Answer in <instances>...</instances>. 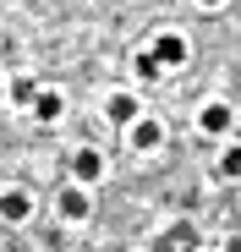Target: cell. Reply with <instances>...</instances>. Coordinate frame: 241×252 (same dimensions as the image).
Instances as JSON below:
<instances>
[{
    "instance_id": "2",
    "label": "cell",
    "mask_w": 241,
    "mask_h": 252,
    "mask_svg": "<svg viewBox=\"0 0 241 252\" xmlns=\"http://www.w3.org/2000/svg\"><path fill=\"white\" fill-rule=\"evenodd\" d=\"M71 170H77V181H99V176H104V159H99L93 148H83V154H77V164H71Z\"/></svg>"
},
{
    "instance_id": "3",
    "label": "cell",
    "mask_w": 241,
    "mask_h": 252,
    "mask_svg": "<svg viewBox=\"0 0 241 252\" xmlns=\"http://www.w3.org/2000/svg\"><path fill=\"white\" fill-rule=\"evenodd\" d=\"M132 143L137 148H159V143H165V126H159V121H137L132 126Z\"/></svg>"
},
{
    "instance_id": "12",
    "label": "cell",
    "mask_w": 241,
    "mask_h": 252,
    "mask_svg": "<svg viewBox=\"0 0 241 252\" xmlns=\"http://www.w3.org/2000/svg\"><path fill=\"white\" fill-rule=\"evenodd\" d=\"M0 99H6V82H0Z\"/></svg>"
},
{
    "instance_id": "6",
    "label": "cell",
    "mask_w": 241,
    "mask_h": 252,
    "mask_svg": "<svg viewBox=\"0 0 241 252\" xmlns=\"http://www.w3.org/2000/svg\"><path fill=\"white\" fill-rule=\"evenodd\" d=\"M28 192H6V197H0V214H6V220H28Z\"/></svg>"
},
{
    "instance_id": "10",
    "label": "cell",
    "mask_w": 241,
    "mask_h": 252,
    "mask_svg": "<svg viewBox=\"0 0 241 252\" xmlns=\"http://www.w3.org/2000/svg\"><path fill=\"white\" fill-rule=\"evenodd\" d=\"M137 71H143V77H159V61H153V50H143V55H137Z\"/></svg>"
},
{
    "instance_id": "4",
    "label": "cell",
    "mask_w": 241,
    "mask_h": 252,
    "mask_svg": "<svg viewBox=\"0 0 241 252\" xmlns=\"http://www.w3.org/2000/svg\"><path fill=\"white\" fill-rule=\"evenodd\" d=\"M230 121H236V115H230V104H209V110H203V132H214V137H219V132H230Z\"/></svg>"
},
{
    "instance_id": "9",
    "label": "cell",
    "mask_w": 241,
    "mask_h": 252,
    "mask_svg": "<svg viewBox=\"0 0 241 252\" xmlns=\"http://www.w3.org/2000/svg\"><path fill=\"white\" fill-rule=\"evenodd\" d=\"M219 170H225V176H241V148H230V154L219 159Z\"/></svg>"
},
{
    "instance_id": "1",
    "label": "cell",
    "mask_w": 241,
    "mask_h": 252,
    "mask_svg": "<svg viewBox=\"0 0 241 252\" xmlns=\"http://www.w3.org/2000/svg\"><path fill=\"white\" fill-rule=\"evenodd\" d=\"M153 61H159V66H181V61H186V38H181V33H165V38L153 44Z\"/></svg>"
},
{
    "instance_id": "8",
    "label": "cell",
    "mask_w": 241,
    "mask_h": 252,
    "mask_svg": "<svg viewBox=\"0 0 241 252\" xmlns=\"http://www.w3.org/2000/svg\"><path fill=\"white\" fill-rule=\"evenodd\" d=\"M60 115V94H38V121H55Z\"/></svg>"
},
{
    "instance_id": "13",
    "label": "cell",
    "mask_w": 241,
    "mask_h": 252,
    "mask_svg": "<svg viewBox=\"0 0 241 252\" xmlns=\"http://www.w3.org/2000/svg\"><path fill=\"white\" fill-rule=\"evenodd\" d=\"M203 6H219V0H203Z\"/></svg>"
},
{
    "instance_id": "11",
    "label": "cell",
    "mask_w": 241,
    "mask_h": 252,
    "mask_svg": "<svg viewBox=\"0 0 241 252\" xmlns=\"http://www.w3.org/2000/svg\"><path fill=\"white\" fill-rule=\"evenodd\" d=\"M225 252H241V241H230V247H225Z\"/></svg>"
},
{
    "instance_id": "5",
    "label": "cell",
    "mask_w": 241,
    "mask_h": 252,
    "mask_svg": "<svg viewBox=\"0 0 241 252\" xmlns=\"http://www.w3.org/2000/svg\"><path fill=\"white\" fill-rule=\"evenodd\" d=\"M60 214H66V220H83V214H88V197H83V187L60 192Z\"/></svg>"
},
{
    "instance_id": "7",
    "label": "cell",
    "mask_w": 241,
    "mask_h": 252,
    "mask_svg": "<svg viewBox=\"0 0 241 252\" xmlns=\"http://www.w3.org/2000/svg\"><path fill=\"white\" fill-rule=\"evenodd\" d=\"M110 121H137V104H132L126 94H115V99H110Z\"/></svg>"
}]
</instances>
